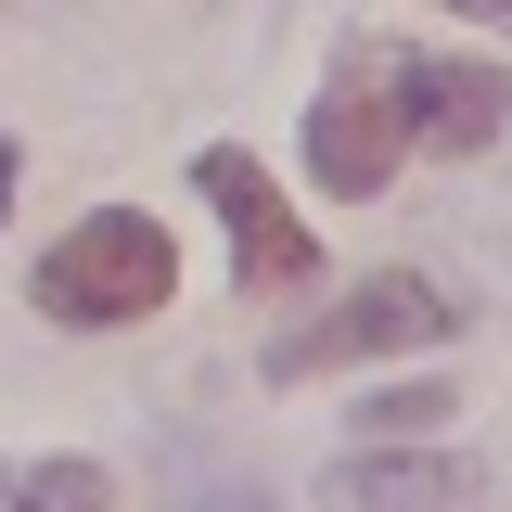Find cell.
<instances>
[{
  "label": "cell",
  "instance_id": "5b68a950",
  "mask_svg": "<svg viewBox=\"0 0 512 512\" xmlns=\"http://www.w3.org/2000/svg\"><path fill=\"white\" fill-rule=\"evenodd\" d=\"M500 128H512V77L500 64L410 52V141H423V154H487Z\"/></svg>",
  "mask_w": 512,
  "mask_h": 512
},
{
  "label": "cell",
  "instance_id": "3957f363",
  "mask_svg": "<svg viewBox=\"0 0 512 512\" xmlns=\"http://www.w3.org/2000/svg\"><path fill=\"white\" fill-rule=\"evenodd\" d=\"M448 320H461V308H448L423 269H372L346 308L295 320V333L269 346V384H320V372H346V359H397V346H436Z\"/></svg>",
  "mask_w": 512,
  "mask_h": 512
},
{
  "label": "cell",
  "instance_id": "7a4b0ae2",
  "mask_svg": "<svg viewBox=\"0 0 512 512\" xmlns=\"http://www.w3.org/2000/svg\"><path fill=\"white\" fill-rule=\"evenodd\" d=\"M397 154H410V52L397 39H359L333 64V90L308 103V167H320V192L372 205L397 180Z\"/></svg>",
  "mask_w": 512,
  "mask_h": 512
},
{
  "label": "cell",
  "instance_id": "9c48e42d",
  "mask_svg": "<svg viewBox=\"0 0 512 512\" xmlns=\"http://www.w3.org/2000/svg\"><path fill=\"white\" fill-rule=\"evenodd\" d=\"M0 218H13V141H0Z\"/></svg>",
  "mask_w": 512,
  "mask_h": 512
},
{
  "label": "cell",
  "instance_id": "ba28073f",
  "mask_svg": "<svg viewBox=\"0 0 512 512\" xmlns=\"http://www.w3.org/2000/svg\"><path fill=\"white\" fill-rule=\"evenodd\" d=\"M448 410H461L448 384H397V397H372V423H384V436H423V423H448Z\"/></svg>",
  "mask_w": 512,
  "mask_h": 512
},
{
  "label": "cell",
  "instance_id": "30bf717a",
  "mask_svg": "<svg viewBox=\"0 0 512 512\" xmlns=\"http://www.w3.org/2000/svg\"><path fill=\"white\" fill-rule=\"evenodd\" d=\"M461 13H487V26H512V0H461Z\"/></svg>",
  "mask_w": 512,
  "mask_h": 512
},
{
  "label": "cell",
  "instance_id": "8992f818",
  "mask_svg": "<svg viewBox=\"0 0 512 512\" xmlns=\"http://www.w3.org/2000/svg\"><path fill=\"white\" fill-rule=\"evenodd\" d=\"M320 512H474V461H436V448H423V461H333V474H320Z\"/></svg>",
  "mask_w": 512,
  "mask_h": 512
},
{
  "label": "cell",
  "instance_id": "277c9868",
  "mask_svg": "<svg viewBox=\"0 0 512 512\" xmlns=\"http://www.w3.org/2000/svg\"><path fill=\"white\" fill-rule=\"evenodd\" d=\"M192 192L218 205V231H231V256H244V282H256V295H295V282H320L308 218L269 192V167H256V154H231V141H218V154H192Z\"/></svg>",
  "mask_w": 512,
  "mask_h": 512
},
{
  "label": "cell",
  "instance_id": "8fae6325",
  "mask_svg": "<svg viewBox=\"0 0 512 512\" xmlns=\"http://www.w3.org/2000/svg\"><path fill=\"white\" fill-rule=\"evenodd\" d=\"M218 512H256V500H218Z\"/></svg>",
  "mask_w": 512,
  "mask_h": 512
},
{
  "label": "cell",
  "instance_id": "6da1fadb",
  "mask_svg": "<svg viewBox=\"0 0 512 512\" xmlns=\"http://www.w3.org/2000/svg\"><path fill=\"white\" fill-rule=\"evenodd\" d=\"M180 295V244L141 218V205H90L52 256H39V308L77 320V333H116V320H154Z\"/></svg>",
  "mask_w": 512,
  "mask_h": 512
},
{
  "label": "cell",
  "instance_id": "52a82bcc",
  "mask_svg": "<svg viewBox=\"0 0 512 512\" xmlns=\"http://www.w3.org/2000/svg\"><path fill=\"white\" fill-rule=\"evenodd\" d=\"M116 474L103 461H0V512H103Z\"/></svg>",
  "mask_w": 512,
  "mask_h": 512
}]
</instances>
